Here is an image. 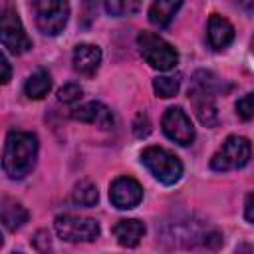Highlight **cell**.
I'll use <instances>...</instances> for the list:
<instances>
[{"label":"cell","mask_w":254,"mask_h":254,"mask_svg":"<svg viewBox=\"0 0 254 254\" xmlns=\"http://www.w3.org/2000/svg\"><path fill=\"white\" fill-rule=\"evenodd\" d=\"M73 119L81 121V123H91L97 125L101 129H111L113 127V113L107 105L99 103V101H89L77 109H73Z\"/></svg>","instance_id":"11"},{"label":"cell","mask_w":254,"mask_h":254,"mask_svg":"<svg viewBox=\"0 0 254 254\" xmlns=\"http://www.w3.org/2000/svg\"><path fill=\"white\" fill-rule=\"evenodd\" d=\"M143 0H105L107 14L121 18V16H133L139 12Z\"/></svg>","instance_id":"19"},{"label":"cell","mask_w":254,"mask_h":254,"mask_svg":"<svg viewBox=\"0 0 254 254\" xmlns=\"http://www.w3.org/2000/svg\"><path fill=\"white\" fill-rule=\"evenodd\" d=\"M137 46H139V52L145 58V62L159 71H169L179 62L177 50L153 32H141L137 36Z\"/></svg>","instance_id":"4"},{"label":"cell","mask_w":254,"mask_h":254,"mask_svg":"<svg viewBox=\"0 0 254 254\" xmlns=\"http://www.w3.org/2000/svg\"><path fill=\"white\" fill-rule=\"evenodd\" d=\"M250 143L248 139L244 137H238V135H230L220 147L218 151L212 155L210 159V167L214 171H232V169H240L248 163L250 159Z\"/></svg>","instance_id":"6"},{"label":"cell","mask_w":254,"mask_h":254,"mask_svg":"<svg viewBox=\"0 0 254 254\" xmlns=\"http://www.w3.org/2000/svg\"><path fill=\"white\" fill-rule=\"evenodd\" d=\"M161 125H163V133L171 141H175V143H179L183 147L190 145L194 141V137H196L194 127H192L189 115L181 107H169L165 111V115H163Z\"/></svg>","instance_id":"9"},{"label":"cell","mask_w":254,"mask_h":254,"mask_svg":"<svg viewBox=\"0 0 254 254\" xmlns=\"http://www.w3.org/2000/svg\"><path fill=\"white\" fill-rule=\"evenodd\" d=\"M232 40H234V28H232V24L226 18H222L218 14H212L208 18V44H210V48L222 50Z\"/></svg>","instance_id":"13"},{"label":"cell","mask_w":254,"mask_h":254,"mask_svg":"<svg viewBox=\"0 0 254 254\" xmlns=\"http://www.w3.org/2000/svg\"><path fill=\"white\" fill-rule=\"evenodd\" d=\"M26 222H28V210L12 198H2V224H4V228L14 232V230L22 228Z\"/></svg>","instance_id":"16"},{"label":"cell","mask_w":254,"mask_h":254,"mask_svg":"<svg viewBox=\"0 0 254 254\" xmlns=\"http://www.w3.org/2000/svg\"><path fill=\"white\" fill-rule=\"evenodd\" d=\"M133 129H135V135H137V137H147V135H149L151 123H149L147 113H137L135 123H133Z\"/></svg>","instance_id":"23"},{"label":"cell","mask_w":254,"mask_h":254,"mask_svg":"<svg viewBox=\"0 0 254 254\" xmlns=\"http://www.w3.org/2000/svg\"><path fill=\"white\" fill-rule=\"evenodd\" d=\"M2 69H4V73H2V83H8L10 81V62H8V56L6 54H2Z\"/></svg>","instance_id":"25"},{"label":"cell","mask_w":254,"mask_h":254,"mask_svg":"<svg viewBox=\"0 0 254 254\" xmlns=\"http://www.w3.org/2000/svg\"><path fill=\"white\" fill-rule=\"evenodd\" d=\"M179 85H181V81H179L177 75H175V77H173V75H161V77H155V79H153V89H155V93H157L159 97H163V99H169V97L177 95Z\"/></svg>","instance_id":"20"},{"label":"cell","mask_w":254,"mask_h":254,"mask_svg":"<svg viewBox=\"0 0 254 254\" xmlns=\"http://www.w3.org/2000/svg\"><path fill=\"white\" fill-rule=\"evenodd\" d=\"M97 187L91 183V181H79L75 187H73V190H71V198H73V202L75 204H79V206H93L95 202H97Z\"/></svg>","instance_id":"18"},{"label":"cell","mask_w":254,"mask_h":254,"mask_svg":"<svg viewBox=\"0 0 254 254\" xmlns=\"http://www.w3.org/2000/svg\"><path fill=\"white\" fill-rule=\"evenodd\" d=\"M109 200L119 210L135 208L143 200V187L133 177H119L109 187Z\"/></svg>","instance_id":"10"},{"label":"cell","mask_w":254,"mask_h":254,"mask_svg":"<svg viewBox=\"0 0 254 254\" xmlns=\"http://www.w3.org/2000/svg\"><path fill=\"white\" fill-rule=\"evenodd\" d=\"M236 115L244 121L254 117V93H246L236 101Z\"/></svg>","instance_id":"21"},{"label":"cell","mask_w":254,"mask_h":254,"mask_svg":"<svg viewBox=\"0 0 254 254\" xmlns=\"http://www.w3.org/2000/svg\"><path fill=\"white\" fill-rule=\"evenodd\" d=\"M214 77L206 71H198L194 75L192 87L189 89V99L194 107L198 121L206 127H214L218 121V111L214 105Z\"/></svg>","instance_id":"2"},{"label":"cell","mask_w":254,"mask_h":254,"mask_svg":"<svg viewBox=\"0 0 254 254\" xmlns=\"http://www.w3.org/2000/svg\"><path fill=\"white\" fill-rule=\"evenodd\" d=\"M54 228L62 240L67 242H91L99 236V224L93 218L75 214H62L54 220Z\"/></svg>","instance_id":"7"},{"label":"cell","mask_w":254,"mask_h":254,"mask_svg":"<svg viewBox=\"0 0 254 254\" xmlns=\"http://www.w3.org/2000/svg\"><path fill=\"white\" fill-rule=\"evenodd\" d=\"M141 161L163 185H175L183 175V163L179 157L163 147H147L141 153Z\"/></svg>","instance_id":"5"},{"label":"cell","mask_w":254,"mask_h":254,"mask_svg":"<svg viewBox=\"0 0 254 254\" xmlns=\"http://www.w3.org/2000/svg\"><path fill=\"white\" fill-rule=\"evenodd\" d=\"M38 139L26 131H12L6 137L2 169L10 179H24L36 165Z\"/></svg>","instance_id":"1"},{"label":"cell","mask_w":254,"mask_h":254,"mask_svg":"<svg viewBox=\"0 0 254 254\" xmlns=\"http://www.w3.org/2000/svg\"><path fill=\"white\" fill-rule=\"evenodd\" d=\"M52 87V77L46 69H38L36 73H32L24 85V91L30 99H42L44 95H48Z\"/></svg>","instance_id":"17"},{"label":"cell","mask_w":254,"mask_h":254,"mask_svg":"<svg viewBox=\"0 0 254 254\" xmlns=\"http://www.w3.org/2000/svg\"><path fill=\"white\" fill-rule=\"evenodd\" d=\"M83 89L77 85V83H65L60 91H58V99L62 103H75L79 97H81Z\"/></svg>","instance_id":"22"},{"label":"cell","mask_w":254,"mask_h":254,"mask_svg":"<svg viewBox=\"0 0 254 254\" xmlns=\"http://www.w3.org/2000/svg\"><path fill=\"white\" fill-rule=\"evenodd\" d=\"M2 46L12 54H24L32 48V40L28 38L22 20L12 8H6L2 14Z\"/></svg>","instance_id":"8"},{"label":"cell","mask_w":254,"mask_h":254,"mask_svg":"<svg viewBox=\"0 0 254 254\" xmlns=\"http://www.w3.org/2000/svg\"><path fill=\"white\" fill-rule=\"evenodd\" d=\"M183 0H153L149 8V22L157 28H165L171 24L175 14L179 12Z\"/></svg>","instance_id":"15"},{"label":"cell","mask_w":254,"mask_h":254,"mask_svg":"<svg viewBox=\"0 0 254 254\" xmlns=\"http://www.w3.org/2000/svg\"><path fill=\"white\" fill-rule=\"evenodd\" d=\"M250 48H252V54H254V38H252V42H250Z\"/></svg>","instance_id":"27"},{"label":"cell","mask_w":254,"mask_h":254,"mask_svg":"<svg viewBox=\"0 0 254 254\" xmlns=\"http://www.w3.org/2000/svg\"><path fill=\"white\" fill-rule=\"evenodd\" d=\"M236 4H238L242 10H246L248 14L254 12V0H236Z\"/></svg>","instance_id":"26"},{"label":"cell","mask_w":254,"mask_h":254,"mask_svg":"<svg viewBox=\"0 0 254 254\" xmlns=\"http://www.w3.org/2000/svg\"><path fill=\"white\" fill-rule=\"evenodd\" d=\"M113 236L115 240L121 244V246H127V248H133L139 244V240L145 236V224L141 220H135V218H125V220H119L115 226H113Z\"/></svg>","instance_id":"14"},{"label":"cell","mask_w":254,"mask_h":254,"mask_svg":"<svg viewBox=\"0 0 254 254\" xmlns=\"http://www.w3.org/2000/svg\"><path fill=\"white\" fill-rule=\"evenodd\" d=\"M244 218L248 222H254V192H248L246 194V200H244Z\"/></svg>","instance_id":"24"},{"label":"cell","mask_w":254,"mask_h":254,"mask_svg":"<svg viewBox=\"0 0 254 254\" xmlns=\"http://www.w3.org/2000/svg\"><path fill=\"white\" fill-rule=\"evenodd\" d=\"M73 69L85 77H91L101 64V50L93 44H79L73 50Z\"/></svg>","instance_id":"12"},{"label":"cell","mask_w":254,"mask_h":254,"mask_svg":"<svg viewBox=\"0 0 254 254\" xmlns=\"http://www.w3.org/2000/svg\"><path fill=\"white\" fill-rule=\"evenodd\" d=\"M36 26L46 36H58L69 18L67 0H30Z\"/></svg>","instance_id":"3"}]
</instances>
